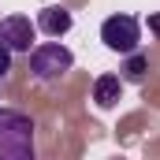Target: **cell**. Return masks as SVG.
<instances>
[{"label":"cell","instance_id":"obj_1","mask_svg":"<svg viewBox=\"0 0 160 160\" xmlns=\"http://www.w3.org/2000/svg\"><path fill=\"white\" fill-rule=\"evenodd\" d=\"M0 160H34V119L15 108H0Z\"/></svg>","mask_w":160,"mask_h":160},{"label":"cell","instance_id":"obj_2","mask_svg":"<svg viewBox=\"0 0 160 160\" xmlns=\"http://www.w3.org/2000/svg\"><path fill=\"white\" fill-rule=\"evenodd\" d=\"M71 67H75V56L60 41H45V45L30 48V75L38 82H56V78H63Z\"/></svg>","mask_w":160,"mask_h":160},{"label":"cell","instance_id":"obj_3","mask_svg":"<svg viewBox=\"0 0 160 160\" xmlns=\"http://www.w3.org/2000/svg\"><path fill=\"white\" fill-rule=\"evenodd\" d=\"M101 41H104V48H112L119 56H130L142 45V22L134 15H108L101 22Z\"/></svg>","mask_w":160,"mask_h":160},{"label":"cell","instance_id":"obj_4","mask_svg":"<svg viewBox=\"0 0 160 160\" xmlns=\"http://www.w3.org/2000/svg\"><path fill=\"white\" fill-rule=\"evenodd\" d=\"M34 38H38V22H30L26 15H8L0 19V41L15 52H30L34 48Z\"/></svg>","mask_w":160,"mask_h":160},{"label":"cell","instance_id":"obj_5","mask_svg":"<svg viewBox=\"0 0 160 160\" xmlns=\"http://www.w3.org/2000/svg\"><path fill=\"white\" fill-rule=\"evenodd\" d=\"M71 26H75V15H71L63 4H48V8H41V15H38V30H41V34H48V38H63Z\"/></svg>","mask_w":160,"mask_h":160},{"label":"cell","instance_id":"obj_6","mask_svg":"<svg viewBox=\"0 0 160 160\" xmlns=\"http://www.w3.org/2000/svg\"><path fill=\"white\" fill-rule=\"evenodd\" d=\"M123 97V78L119 75H101V78L93 82V101H97V108H116Z\"/></svg>","mask_w":160,"mask_h":160},{"label":"cell","instance_id":"obj_7","mask_svg":"<svg viewBox=\"0 0 160 160\" xmlns=\"http://www.w3.org/2000/svg\"><path fill=\"white\" fill-rule=\"evenodd\" d=\"M145 67H149V60H145V56H138V48H134L123 71H127V78H134V82H138V78H142V75H145Z\"/></svg>","mask_w":160,"mask_h":160},{"label":"cell","instance_id":"obj_8","mask_svg":"<svg viewBox=\"0 0 160 160\" xmlns=\"http://www.w3.org/2000/svg\"><path fill=\"white\" fill-rule=\"evenodd\" d=\"M8 71H11V48L0 41V78H8Z\"/></svg>","mask_w":160,"mask_h":160},{"label":"cell","instance_id":"obj_9","mask_svg":"<svg viewBox=\"0 0 160 160\" xmlns=\"http://www.w3.org/2000/svg\"><path fill=\"white\" fill-rule=\"evenodd\" d=\"M149 30L160 38V11H157V15H149Z\"/></svg>","mask_w":160,"mask_h":160}]
</instances>
